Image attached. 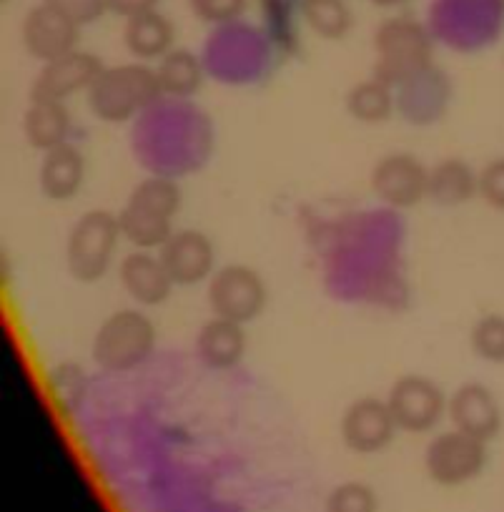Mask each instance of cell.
<instances>
[{
	"label": "cell",
	"mask_w": 504,
	"mask_h": 512,
	"mask_svg": "<svg viewBox=\"0 0 504 512\" xmlns=\"http://www.w3.org/2000/svg\"><path fill=\"white\" fill-rule=\"evenodd\" d=\"M181 201V186L168 176H148L138 181L118 211L123 239L133 249L158 251L176 231Z\"/></svg>",
	"instance_id": "obj_1"
},
{
	"label": "cell",
	"mask_w": 504,
	"mask_h": 512,
	"mask_svg": "<svg viewBox=\"0 0 504 512\" xmlns=\"http://www.w3.org/2000/svg\"><path fill=\"white\" fill-rule=\"evenodd\" d=\"M156 68L133 61L121 66H106L91 91L86 93L88 108L103 123H128L151 108L161 98Z\"/></svg>",
	"instance_id": "obj_2"
},
{
	"label": "cell",
	"mask_w": 504,
	"mask_h": 512,
	"mask_svg": "<svg viewBox=\"0 0 504 512\" xmlns=\"http://www.w3.org/2000/svg\"><path fill=\"white\" fill-rule=\"evenodd\" d=\"M374 76L387 83L407 86L432 71L434 43L427 28L407 16H394L374 31Z\"/></svg>",
	"instance_id": "obj_3"
},
{
	"label": "cell",
	"mask_w": 504,
	"mask_h": 512,
	"mask_svg": "<svg viewBox=\"0 0 504 512\" xmlns=\"http://www.w3.org/2000/svg\"><path fill=\"white\" fill-rule=\"evenodd\" d=\"M156 324L141 309H118L98 324L91 342V357L98 369L111 374L141 367L156 349Z\"/></svg>",
	"instance_id": "obj_4"
},
{
	"label": "cell",
	"mask_w": 504,
	"mask_h": 512,
	"mask_svg": "<svg viewBox=\"0 0 504 512\" xmlns=\"http://www.w3.org/2000/svg\"><path fill=\"white\" fill-rule=\"evenodd\" d=\"M123 231L118 214L91 209L71 226L66 239V267L76 282L96 284L116 264Z\"/></svg>",
	"instance_id": "obj_5"
},
{
	"label": "cell",
	"mask_w": 504,
	"mask_h": 512,
	"mask_svg": "<svg viewBox=\"0 0 504 512\" xmlns=\"http://www.w3.org/2000/svg\"><path fill=\"white\" fill-rule=\"evenodd\" d=\"M489 442L449 427L437 432L424 447V470L439 487H464L477 480L489 460Z\"/></svg>",
	"instance_id": "obj_6"
},
{
	"label": "cell",
	"mask_w": 504,
	"mask_h": 512,
	"mask_svg": "<svg viewBox=\"0 0 504 512\" xmlns=\"http://www.w3.org/2000/svg\"><path fill=\"white\" fill-rule=\"evenodd\" d=\"M206 302L214 317L251 324L269 304V287L249 264H224L206 282Z\"/></svg>",
	"instance_id": "obj_7"
},
{
	"label": "cell",
	"mask_w": 504,
	"mask_h": 512,
	"mask_svg": "<svg viewBox=\"0 0 504 512\" xmlns=\"http://www.w3.org/2000/svg\"><path fill=\"white\" fill-rule=\"evenodd\" d=\"M447 397L434 379L424 374H404L389 387L387 405L399 432L427 435L447 417Z\"/></svg>",
	"instance_id": "obj_8"
},
{
	"label": "cell",
	"mask_w": 504,
	"mask_h": 512,
	"mask_svg": "<svg viewBox=\"0 0 504 512\" xmlns=\"http://www.w3.org/2000/svg\"><path fill=\"white\" fill-rule=\"evenodd\" d=\"M397 432L399 427L394 422L392 410L382 397H357L354 402H349L339 420V435H342L344 447L362 457H372L387 450Z\"/></svg>",
	"instance_id": "obj_9"
},
{
	"label": "cell",
	"mask_w": 504,
	"mask_h": 512,
	"mask_svg": "<svg viewBox=\"0 0 504 512\" xmlns=\"http://www.w3.org/2000/svg\"><path fill=\"white\" fill-rule=\"evenodd\" d=\"M429 169L412 154H387L372 166L369 186L382 204L392 209H414L427 199Z\"/></svg>",
	"instance_id": "obj_10"
},
{
	"label": "cell",
	"mask_w": 504,
	"mask_h": 512,
	"mask_svg": "<svg viewBox=\"0 0 504 512\" xmlns=\"http://www.w3.org/2000/svg\"><path fill=\"white\" fill-rule=\"evenodd\" d=\"M78 38H81V23L43 0L41 6L31 8L23 18V48L28 51V56L41 63H51L76 51Z\"/></svg>",
	"instance_id": "obj_11"
},
{
	"label": "cell",
	"mask_w": 504,
	"mask_h": 512,
	"mask_svg": "<svg viewBox=\"0 0 504 512\" xmlns=\"http://www.w3.org/2000/svg\"><path fill=\"white\" fill-rule=\"evenodd\" d=\"M158 256L166 264L176 287H196L209 282L219 269L214 241L199 229H176L171 239L158 249Z\"/></svg>",
	"instance_id": "obj_12"
},
{
	"label": "cell",
	"mask_w": 504,
	"mask_h": 512,
	"mask_svg": "<svg viewBox=\"0 0 504 512\" xmlns=\"http://www.w3.org/2000/svg\"><path fill=\"white\" fill-rule=\"evenodd\" d=\"M103 68L106 66L93 53L78 51L76 48L68 56L56 58L51 63H43L36 81H33L31 98L33 101L66 103L68 98L78 96V93L91 91V86L101 76Z\"/></svg>",
	"instance_id": "obj_13"
},
{
	"label": "cell",
	"mask_w": 504,
	"mask_h": 512,
	"mask_svg": "<svg viewBox=\"0 0 504 512\" xmlns=\"http://www.w3.org/2000/svg\"><path fill=\"white\" fill-rule=\"evenodd\" d=\"M447 420L457 430L492 442L502 430V407L482 382H464L447 397Z\"/></svg>",
	"instance_id": "obj_14"
},
{
	"label": "cell",
	"mask_w": 504,
	"mask_h": 512,
	"mask_svg": "<svg viewBox=\"0 0 504 512\" xmlns=\"http://www.w3.org/2000/svg\"><path fill=\"white\" fill-rule=\"evenodd\" d=\"M118 282L138 307H161L171 299L176 284L158 251L133 249L118 262Z\"/></svg>",
	"instance_id": "obj_15"
},
{
	"label": "cell",
	"mask_w": 504,
	"mask_h": 512,
	"mask_svg": "<svg viewBox=\"0 0 504 512\" xmlns=\"http://www.w3.org/2000/svg\"><path fill=\"white\" fill-rule=\"evenodd\" d=\"M196 357L206 367L216 372L234 369L236 364L244 362L246 349H249V337H246V324L231 322L224 317H211L209 322L201 324L196 334Z\"/></svg>",
	"instance_id": "obj_16"
},
{
	"label": "cell",
	"mask_w": 504,
	"mask_h": 512,
	"mask_svg": "<svg viewBox=\"0 0 504 512\" xmlns=\"http://www.w3.org/2000/svg\"><path fill=\"white\" fill-rule=\"evenodd\" d=\"M86 181V156L71 144L46 151L38 166V189L51 201H71Z\"/></svg>",
	"instance_id": "obj_17"
},
{
	"label": "cell",
	"mask_w": 504,
	"mask_h": 512,
	"mask_svg": "<svg viewBox=\"0 0 504 512\" xmlns=\"http://www.w3.org/2000/svg\"><path fill=\"white\" fill-rule=\"evenodd\" d=\"M176 43V28L156 8L138 16L126 18L123 26V46L136 61L153 63L161 61Z\"/></svg>",
	"instance_id": "obj_18"
},
{
	"label": "cell",
	"mask_w": 504,
	"mask_h": 512,
	"mask_svg": "<svg viewBox=\"0 0 504 512\" xmlns=\"http://www.w3.org/2000/svg\"><path fill=\"white\" fill-rule=\"evenodd\" d=\"M474 196H479V171L469 161L447 156V159L429 166V201L454 209V206L469 204Z\"/></svg>",
	"instance_id": "obj_19"
},
{
	"label": "cell",
	"mask_w": 504,
	"mask_h": 512,
	"mask_svg": "<svg viewBox=\"0 0 504 512\" xmlns=\"http://www.w3.org/2000/svg\"><path fill=\"white\" fill-rule=\"evenodd\" d=\"M71 134V111L61 101H33L23 113V136L36 151L56 149L68 144Z\"/></svg>",
	"instance_id": "obj_20"
},
{
	"label": "cell",
	"mask_w": 504,
	"mask_h": 512,
	"mask_svg": "<svg viewBox=\"0 0 504 512\" xmlns=\"http://www.w3.org/2000/svg\"><path fill=\"white\" fill-rule=\"evenodd\" d=\"M347 113L359 123L367 126H379L387 123L397 111V96H394V86L384 78L372 76L364 81L354 83L344 98Z\"/></svg>",
	"instance_id": "obj_21"
},
{
	"label": "cell",
	"mask_w": 504,
	"mask_h": 512,
	"mask_svg": "<svg viewBox=\"0 0 504 512\" xmlns=\"http://www.w3.org/2000/svg\"><path fill=\"white\" fill-rule=\"evenodd\" d=\"M156 78L163 96L191 98L204 86V66L189 48H171L161 61H156Z\"/></svg>",
	"instance_id": "obj_22"
},
{
	"label": "cell",
	"mask_w": 504,
	"mask_h": 512,
	"mask_svg": "<svg viewBox=\"0 0 504 512\" xmlns=\"http://www.w3.org/2000/svg\"><path fill=\"white\" fill-rule=\"evenodd\" d=\"M306 26L324 41H342L354 26L347 0H299Z\"/></svg>",
	"instance_id": "obj_23"
},
{
	"label": "cell",
	"mask_w": 504,
	"mask_h": 512,
	"mask_svg": "<svg viewBox=\"0 0 504 512\" xmlns=\"http://www.w3.org/2000/svg\"><path fill=\"white\" fill-rule=\"evenodd\" d=\"M474 357L487 364H504V314H484L469 329Z\"/></svg>",
	"instance_id": "obj_24"
},
{
	"label": "cell",
	"mask_w": 504,
	"mask_h": 512,
	"mask_svg": "<svg viewBox=\"0 0 504 512\" xmlns=\"http://www.w3.org/2000/svg\"><path fill=\"white\" fill-rule=\"evenodd\" d=\"M324 512H379V497L367 482H339L326 495Z\"/></svg>",
	"instance_id": "obj_25"
},
{
	"label": "cell",
	"mask_w": 504,
	"mask_h": 512,
	"mask_svg": "<svg viewBox=\"0 0 504 512\" xmlns=\"http://www.w3.org/2000/svg\"><path fill=\"white\" fill-rule=\"evenodd\" d=\"M189 3L194 16L209 26H226V23L239 21L249 6V0H189Z\"/></svg>",
	"instance_id": "obj_26"
},
{
	"label": "cell",
	"mask_w": 504,
	"mask_h": 512,
	"mask_svg": "<svg viewBox=\"0 0 504 512\" xmlns=\"http://www.w3.org/2000/svg\"><path fill=\"white\" fill-rule=\"evenodd\" d=\"M479 199L492 209L504 211V156L479 169Z\"/></svg>",
	"instance_id": "obj_27"
},
{
	"label": "cell",
	"mask_w": 504,
	"mask_h": 512,
	"mask_svg": "<svg viewBox=\"0 0 504 512\" xmlns=\"http://www.w3.org/2000/svg\"><path fill=\"white\" fill-rule=\"evenodd\" d=\"M43 3H51L58 11L68 13L81 26L98 21L108 11V0H43Z\"/></svg>",
	"instance_id": "obj_28"
},
{
	"label": "cell",
	"mask_w": 504,
	"mask_h": 512,
	"mask_svg": "<svg viewBox=\"0 0 504 512\" xmlns=\"http://www.w3.org/2000/svg\"><path fill=\"white\" fill-rule=\"evenodd\" d=\"M158 0H108V11L121 18H133L156 8Z\"/></svg>",
	"instance_id": "obj_29"
},
{
	"label": "cell",
	"mask_w": 504,
	"mask_h": 512,
	"mask_svg": "<svg viewBox=\"0 0 504 512\" xmlns=\"http://www.w3.org/2000/svg\"><path fill=\"white\" fill-rule=\"evenodd\" d=\"M369 3H374V6L379 8H397V6H404V3H409V0H369Z\"/></svg>",
	"instance_id": "obj_30"
},
{
	"label": "cell",
	"mask_w": 504,
	"mask_h": 512,
	"mask_svg": "<svg viewBox=\"0 0 504 512\" xmlns=\"http://www.w3.org/2000/svg\"><path fill=\"white\" fill-rule=\"evenodd\" d=\"M502 3H504V0H502Z\"/></svg>",
	"instance_id": "obj_31"
}]
</instances>
